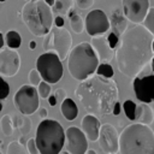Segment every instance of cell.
<instances>
[{
    "label": "cell",
    "instance_id": "obj_1",
    "mask_svg": "<svg viewBox=\"0 0 154 154\" xmlns=\"http://www.w3.org/2000/svg\"><path fill=\"white\" fill-rule=\"evenodd\" d=\"M154 35L142 24H132L120 35L116 48V61L122 75L135 78L149 64Z\"/></svg>",
    "mask_w": 154,
    "mask_h": 154
},
{
    "label": "cell",
    "instance_id": "obj_2",
    "mask_svg": "<svg viewBox=\"0 0 154 154\" xmlns=\"http://www.w3.org/2000/svg\"><path fill=\"white\" fill-rule=\"evenodd\" d=\"M75 95L85 111L91 114H111L118 102V85L113 78L100 75L89 76L81 81Z\"/></svg>",
    "mask_w": 154,
    "mask_h": 154
},
{
    "label": "cell",
    "instance_id": "obj_3",
    "mask_svg": "<svg viewBox=\"0 0 154 154\" xmlns=\"http://www.w3.org/2000/svg\"><path fill=\"white\" fill-rule=\"evenodd\" d=\"M120 154H154V131L149 125L134 123L119 135Z\"/></svg>",
    "mask_w": 154,
    "mask_h": 154
},
{
    "label": "cell",
    "instance_id": "obj_4",
    "mask_svg": "<svg viewBox=\"0 0 154 154\" xmlns=\"http://www.w3.org/2000/svg\"><path fill=\"white\" fill-rule=\"evenodd\" d=\"M22 20L36 37L46 36L53 28V11L43 0H29L22 7Z\"/></svg>",
    "mask_w": 154,
    "mask_h": 154
},
{
    "label": "cell",
    "instance_id": "obj_5",
    "mask_svg": "<svg viewBox=\"0 0 154 154\" xmlns=\"http://www.w3.org/2000/svg\"><path fill=\"white\" fill-rule=\"evenodd\" d=\"M67 70L76 81H83L94 75L100 64L96 53L89 42H81L67 54Z\"/></svg>",
    "mask_w": 154,
    "mask_h": 154
},
{
    "label": "cell",
    "instance_id": "obj_6",
    "mask_svg": "<svg viewBox=\"0 0 154 154\" xmlns=\"http://www.w3.org/2000/svg\"><path fill=\"white\" fill-rule=\"evenodd\" d=\"M36 147L40 154H59L65 144V130L54 119H43L36 129Z\"/></svg>",
    "mask_w": 154,
    "mask_h": 154
},
{
    "label": "cell",
    "instance_id": "obj_7",
    "mask_svg": "<svg viewBox=\"0 0 154 154\" xmlns=\"http://www.w3.org/2000/svg\"><path fill=\"white\" fill-rule=\"evenodd\" d=\"M36 70L38 71L42 81L49 84L58 83L64 73L63 63L58 54L52 51H47L38 55L36 60Z\"/></svg>",
    "mask_w": 154,
    "mask_h": 154
},
{
    "label": "cell",
    "instance_id": "obj_8",
    "mask_svg": "<svg viewBox=\"0 0 154 154\" xmlns=\"http://www.w3.org/2000/svg\"><path fill=\"white\" fill-rule=\"evenodd\" d=\"M13 105L23 116L35 113L40 106V96L36 88L31 84H23L19 87L13 95Z\"/></svg>",
    "mask_w": 154,
    "mask_h": 154
},
{
    "label": "cell",
    "instance_id": "obj_9",
    "mask_svg": "<svg viewBox=\"0 0 154 154\" xmlns=\"http://www.w3.org/2000/svg\"><path fill=\"white\" fill-rule=\"evenodd\" d=\"M84 30L89 36H101L109 30V20L102 10H91L84 18Z\"/></svg>",
    "mask_w": 154,
    "mask_h": 154
},
{
    "label": "cell",
    "instance_id": "obj_10",
    "mask_svg": "<svg viewBox=\"0 0 154 154\" xmlns=\"http://www.w3.org/2000/svg\"><path fill=\"white\" fill-rule=\"evenodd\" d=\"M97 142L106 154H117L119 149V134L114 125L105 123L100 126Z\"/></svg>",
    "mask_w": 154,
    "mask_h": 154
},
{
    "label": "cell",
    "instance_id": "obj_11",
    "mask_svg": "<svg viewBox=\"0 0 154 154\" xmlns=\"http://www.w3.org/2000/svg\"><path fill=\"white\" fill-rule=\"evenodd\" d=\"M52 31V49L58 54L60 60H65L67 58L69 52L72 48V36L71 32L64 26H55Z\"/></svg>",
    "mask_w": 154,
    "mask_h": 154
},
{
    "label": "cell",
    "instance_id": "obj_12",
    "mask_svg": "<svg viewBox=\"0 0 154 154\" xmlns=\"http://www.w3.org/2000/svg\"><path fill=\"white\" fill-rule=\"evenodd\" d=\"M20 69V55L17 49L1 48L0 49V76L13 77Z\"/></svg>",
    "mask_w": 154,
    "mask_h": 154
},
{
    "label": "cell",
    "instance_id": "obj_13",
    "mask_svg": "<svg viewBox=\"0 0 154 154\" xmlns=\"http://www.w3.org/2000/svg\"><path fill=\"white\" fill-rule=\"evenodd\" d=\"M66 152L69 154H84L88 149V138L83 131L76 126H70L65 131Z\"/></svg>",
    "mask_w": 154,
    "mask_h": 154
},
{
    "label": "cell",
    "instance_id": "obj_14",
    "mask_svg": "<svg viewBox=\"0 0 154 154\" xmlns=\"http://www.w3.org/2000/svg\"><path fill=\"white\" fill-rule=\"evenodd\" d=\"M122 11L126 19L134 24H141L148 8L149 0H122Z\"/></svg>",
    "mask_w": 154,
    "mask_h": 154
},
{
    "label": "cell",
    "instance_id": "obj_15",
    "mask_svg": "<svg viewBox=\"0 0 154 154\" xmlns=\"http://www.w3.org/2000/svg\"><path fill=\"white\" fill-rule=\"evenodd\" d=\"M132 88L141 102L150 103L154 100V75L132 78Z\"/></svg>",
    "mask_w": 154,
    "mask_h": 154
},
{
    "label": "cell",
    "instance_id": "obj_16",
    "mask_svg": "<svg viewBox=\"0 0 154 154\" xmlns=\"http://www.w3.org/2000/svg\"><path fill=\"white\" fill-rule=\"evenodd\" d=\"M90 45L94 49V52L96 53L99 61L101 63H109L113 57H114V49L111 48V46L108 45V41L106 37L101 36H93Z\"/></svg>",
    "mask_w": 154,
    "mask_h": 154
},
{
    "label": "cell",
    "instance_id": "obj_17",
    "mask_svg": "<svg viewBox=\"0 0 154 154\" xmlns=\"http://www.w3.org/2000/svg\"><path fill=\"white\" fill-rule=\"evenodd\" d=\"M100 126H101L100 120L91 113L85 114L82 119V123H81V128H82L83 134L85 135L88 141H93V142L97 141Z\"/></svg>",
    "mask_w": 154,
    "mask_h": 154
},
{
    "label": "cell",
    "instance_id": "obj_18",
    "mask_svg": "<svg viewBox=\"0 0 154 154\" xmlns=\"http://www.w3.org/2000/svg\"><path fill=\"white\" fill-rule=\"evenodd\" d=\"M108 20H109V29H112V31L116 32L118 36H120L128 28V19L124 16L123 11L118 7L111 11Z\"/></svg>",
    "mask_w": 154,
    "mask_h": 154
},
{
    "label": "cell",
    "instance_id": "obj_19",
    "mask_svg": "<svg viewBox=\"0 0 154 154\" xmlns=\"http://www.w3.org/2000/svg\"><path fill=\"white\" fill-rule=\"evenodd\" d=\"M137 123L141 124H146V125H150L154 122V112L150 106H148V103L142 102L141 105L136 106V119Z\"/></svg>",
    "mask_w": 154,
    "mask_h": 154
},
{
    "label": "cell",
    "instance_id": "obj_20",
    "mask_svg": "<svg viewBox=\"0 0 154 154\" xmlns=\"http://www.w3.org/2000/svg\"><path fill=\"white\" fill-rule=\"evenodd\" d=\"M60 111H61V114L65 117V119L70 120V122L75 120L78 116V107H77L76 102L70 97H65L61 101Z\"/></svg>",
    "mask_w": 154,
    "mask_h": 154
},
{
    "label": "cell",
    "instance_id": "obj_21",
    "mask_svg": "<svg viewBox=\"0 0 154 154\" xmlns=\"http://www.w3.org/2000/svg\"><path fill=\"white\" fill-rule=\"evenodd\" d=\"M69 14V19H70V26L72 29L73 32L76 34H82L84 31V19L81 14L73 12L72 10H70L67 12Z\"/></svg>",
    "mask_w": 154,
    "mask_h": 154
},
{
    "label": "cell",
    "instance_id": "obj_22",
    "mask_svg": "<svg viewBox=\"0 0 154 154\" xmlns=\"http://www.w3.org/2000/svg\"><path fill=\"white\" fill-rule=\"evenodd\" d=\"M72 6H73V0H54V4L51 8L57 14L65 16L72 8Z\"/></svg>",
    "mask_w": 154,
    "mask_h": 154
},
{
    "label": "cell",
    "instance_id": "obj_23",
    "mask_svg": "<svg viewBox=\"0 0 154 154\" xmlns=\"http://www.w3.org/2000/svg\"><path fill=\"white\" fill-rule=\"evenodd\" d=\"M5 42L7 45L8 48H13V49H17L20 47L22 45V37L19 35L18 31L16 30H8L5 35Z\"/></svg>",
    "mask_w": 154,
    "mask_h": 154
},
{
    "label": "cell",
    "instance_id": "obj_24",
    "mask_svg": "<svg viewBox=\"0 0 154 154\" xmlns=\"http://www.w3.org/2000/svg\"><path fill=\"white\" fill-rule=\"evenodd\" d=\"M0 126H1V131L5 136H12L14 132V124H13V119L10 114H5L1 117L0 120Z\"/></svg>",
    "mask_w": 154,
    "mask_h": 154
},
{
    "label": "cell",
    "instance_id": "obj_25",
    "mask_svg": "<svg viewBox=\"0 0 154 154\" xmlns=\"http://www.w3.org/2000/svg\"><path fill=\"white\" fill-rule=\"evenodd\" d=\"M149 32H152L154 35V7H149L142 23H141Z\"/></svg>",
    "mask_w": 154,
    "mask_h": 154
},
{
    "label": "cell",
    "instance_id": "obj_26",
    "mask_svg": "<svg viewBox=\"0 0 154 154\" xmlns=\"http://www.w3.org/2000/svg\"><path fill=\"white\" fill-rule=\"evenodd\" d=\"M6 154H29L24 144H20L18 141H12L8 143Z\"/></svg>",
    "mask_w": 154,
    "mask_h": 154
},
{
    "label": "cell",
    "instance_id": "obj_27",
    "mask_svg": "<svg viewBox=\"0 0 154 154\" xmlns=\"http://www.w3.org/2000/svg\"><path fill=\"white\" fill-rule=\"evenodd\" d=\"M136 103L132 100H126L123 103V111L125 112V116L128 119L130 120H135L136 119Z\"/></svg>",
    "mask_w": 154,
    "mask_h": 154
},
{
    "label": "cell",
    "instance_id": "obj_28",
    "mask_svg": "<svg viewBox=\"0 0 154 154\" xmlns=\"http://www.w3.org/2000/svg\"><path fill=\"white\" fill-rule=\"evenodd\" d=\"M95 72H96V75L103 76L106 78H112L113 77V73H114L112 66L109 65V63H101V64H99Z\"/></svg>",
    "mask_w": 154,
    "mask_h": 154
},
{
    "label": "cell",
    "instance_id": "obj_29",
    "mask_svg": "<svg viewBox=\"0 0 154 154\" xmlns=\"http://www.w3.org/2000/svg\"><path fill=\"white\" fill-rule=\"evenodd\" d=\"M37 94L42 99H47L49 95H51V91H52V88H51V84L47 83L46 81H41L37 85Z\"/></svg>",
    "mask_w": 154,
    "mask_h": 154
},
{
    "label": "cell",
    "instance_id": "obj_30",
    "mask_svg": "<svg viewBox=\"0 0 154 154\" xmlns=\"http://www.w3.org/2000/svg\"><path fill=\"white\" fill-rule=\"evenodd\" d=\"M10 94V85L8 83L0 76V112L2 109V100H6Z\"/></svg>",
    "mask_w": 154,
    "mask_h": 154
},
{
    "label": "cell",
    "instance_id": "obj_31",
    "mask_svg": "<svg viewBox=\"0 0 154 154\" xmlns=\"http://www.w3.org/2000/svg\"><path fill=\"white\" fill-rule=\"evenodd\" d=\"M18 128H19L20 134H22L23 136L26 135V134H29L30 130H31V120H30V118H29L28 116L22 117V120H20V124H19Z\"/></svg>",
    "mask_w": 154,
    "mask_h": 154
},
{
    "label": "cell",
    "instance_id": "obj_32",
    "mask_svg": "<svg viewBox=\"0 0 154 154\" xmlns=\"http://www.w3.org/2000/svg\"><path fill=\"white\" fill-rule=\"evenodd\" d=\"M28 79H29V83H30L31 85H34V87H37V85H38V83L42 81V78H41V76H40L38 71H37L36 69L30 70L29 76H28Z\"/></svg>",
    "mask_w": 154,
    "mask_h": 154
},
{
    "label": "cell",
    "instance_id": "obj_33",
    "mask_svg": "<svg viewBox=\"0 0 154 154\" xmlns=\"http://www.w3.org/2000/svg\"><path fill=\"white\" fill-rule=\"evenodd\" d=\"M107 38V41H108V45L111 46V48H113V49H116L117 48V46H118V43H119V38H120V36H118L116 32H109V35L106 37Z\"/></svg>",
    "mask_w": 154,
    "mask_h": 154
},
{
    "label": "cell",
    "instance_id": "obj_34",
    "mask_svg": "<svg viewBox=\"0 0 154 154\" xmlns=\"http://www.w3.org/2000/svg\"><path fill=\"white\" fill-rule=\"evenodd\" d=\"M73 2L79 10H88L93 6L94 0H73Z\"/></svg>",
    "mask_w": 154,
    "mask_h": 154
},
{
    "label": "cell",
    "instance_id": "obj_35",
    "mask_svg": "<svg viewBox=\"0 0 154 154\" xmlns=\"http://www.w3.org/2000/svg\"><path fill=\"white\" fill-rule=\"evenodd\" d=\"M26 150L29 154H40L38 153V149L36 147V142H35V138H29L26 141Z\"/></svg>",
    "mask_w": 154,
    "mask_h": 154
},
{
    "label": "cell",
    "instance_id": "obj_36",
    "mask_svg": "<svg viewBox=\"0 0 154 154\" xmlns=\"http://www.w3.org/2000/svg\"><path fill=\"white\" fill-rule=\"evenodd\" d=\"M43 37H46L45 40H43V48L46 49V51H51L52 49V31H49L46 36H43Z\"/></svg>",
    "mask_w": 154,
    "mask_h": 154
},
{
    "label": "cell",
    "instance_id": "obj_37",
    "mask_svg": "<svg viewBox=\"0 0 154 154\" xmlns=\"http://www.w3.org/2000/svg\"><path fill=\"white\" fill-rule=\"evenodd\" d=\"M54 96H55V99H57V101H59V102H61L65 97H66V91L63 89V88H58L55 91H54V94H53Z\"/></svg>",
    "mask_w": 154,
    "mask_h": 154
},
{
    "label": "cell",
    "instance_id": "obj_38",
    "mask_svg": "<svg viewBox=\"0 0 154 154\" xmlns=\"http://www.w3.org/2000/svg\"><path fill=\"white\" fill-rule=\"evenodd\" d=\"M53 24H55V26H58V28L64 26V24H65L64 17H63V16H60V14H58L55 18H53Z\"/></svg>",
    "mask_w": 154,
    "mask_h": 154
},
{
    "label": "cell",
    "instance_id": "obj_39",
    "mask_svg": "<svg viewBox=\"0 0 154 154\" xmlns=\"http://www.w3.org/2000/svg\"><path fill=\"white\" fill-rule=\"evenodd\" d=\"M38 116H40L41 118H43V119H45V118L48 116V112H47V109H46V108H43V107H41V108L38 107Z\"/></svg>",
    "mask_w": 154,
    "mask_h": 154
},
{
    "label": "cell",
    "instance_id": "obj_40",
    "mask_svg": "<svg viewBox=\"0 0 154 154\" xmlns=\"http://www.w3.org/2000/svg\"><path fill=\"white\" fill-rule=\"evenodd\" d=\"M47 99H48V103H49L51 106H55V105H57V102H58L54 95H49Z\"/></svg>",
    "mask_w": 154,
    "mask_h": 154
},
{
    "label": "cell",
    "instance_id": "obj_41",
    "mask_svg": "<svg viewBox=\"0 0 154 154\" xmlns=\"http://www.w3.org/2000/svg\"><path fill=\"white\" fill-rule=\"evenodd\" d=\"M119 112H120V106H119V102H117L116 105H114V107H113V111H112V113H114V114H119Z\"/></svg>",
    "mask_w": 154,
    "mask_h": 154
},
{
    "label": "cell",
    "instance_id": "obj_42",
    "mask_svg": "<svg viewBox=\"0 0 154 154\" xmlns=\"http://www.w3.org/2000/svg\"><path fill=\"white\" fill-rule=\"evenodd\" d=\"M29 48L30 49H35L36 48V42L35 41H30L29 42Z\"/></svg>",
    "mask_w": 154,
    "mask_h": 154
},
{
    "label": "cell",
    "instance_id": "obj_43",
    "mask_svg": "<svg viewBox=\"0 0 154 154\" xmlns=\"http://www.w3.org/2000/svg\"><path fill=\"white\" fill-rule=\"evenodd\" d=\"M4 43H5V40H4V36H2V34L0 32V49L4 47Z\"/></svg>",
    "mask_w": 154,
    "mask_h": 154
},
{
    "label": "cell",
    "instance_id": "obj_44",
    "mask_svg": "<svg viewBox=\"0 0 154 154\" xmlns=\"http://www.w3.org/2000/svg\"><path fill=\"white\" fill-rule=\"evenodd\" d=\"M43 1H45L48 6H51V7H52V6H53V4H54V0H43Z\"/></svg>",
    "mask_w": 154,
    "mask_h": 154
},
{
    "label": "cell",
    "instance_id": "obj_45",
    "mask_svg": "<svg viewBox=\"0 0 154 154\" xmlns=\"http://www.w3.org/2000/svg\"><path fill=\"white\" fill-rule=\"evenodd\" d=\"M150 69H152V71H154V57H152V59H150Z\"/></svg>",
    "mask_w": 154,
    "mask_h": 154
},
{
    "label": "cell",
    "instance_id": "obj_46",
    "mask_svg": "<svg viewBox=\"0 0 154 154\" xmlns=\"http://www.w3.org/2000/svg\"><path fill=\"white\" fill-rule=\"evenodd\" d=\"M84 154H97V153H96L94 149H87V152H85Z\"/></svg>",
    "mask_w": 154,
    "mask_h": 154
},
{
    "label": "cell",
    "instance_id": "obj_47",
    "mask_svg": "<svg viewBox=\"0 0 154 154\" xmlns=\"http://www.w3.org/2000/svg\"><path fill=\"white\" fill-rule=\"evenodd\" d=\"M18 142H19V143H20V144H24V143H26V142H25V141H24V137H23V136H22V137H20V138H19V141H18Z\"/></svg>",
    "mask_w": 154,
    "mask_h": 154
},
{
    "label": "cell",
    "instance_id": "obj_48",
    "mask_svg": "<svg viewBox=\"0 0 154 154\" xmlns=\"http://www.w3.org/2000/svg\"><path fill=\"white\" fill-rule=\"evenodd\" d=\"M152 51H153V54H154V40H153V42H152Z\"/></svg>",
    "mask_w": 154,
    "mask_h": 154
},
{
    "label": "cell",
    "instance_id": "obj_49",
    "mask_svg": "<svg viewBox=\"0 0 154 154\" xmlns=\"http://www.w3.org/2000/svg\"><path fill=\"white\" fill-rule=\"evenodd\" d=\"M59 154H69V153H67V152H66V150H64V152H60V153H59Z\"/></svg>",
    "mask_w": 154,
    "mask_h": 154
},
{
    "label": "cell",
    "instance_id": "obj_50",
    "mask_svg": "<svg viewBox=\"0 0 154 154\" xmlns=\"http://www.w3.org/2000/svg\"><path fill=\"white\" fill-rule=\"evenodd\" d=\"M152 102H153V107H152V109H153V112H154V100H153Z\"/></svg>",
    "mask_w": 154,
    "mask_h": 154
},
{
    "label": "cell",
    "instance_id": "obj_51",
    "mask_svg": "<svg viewBox=\"0 0 154 154\" xmlns=\"http://www.w3.org/2000/svg\"><path fill=\"white\" fill-rule=\"evenodd\" d=\"M5 1H6V0H0V2H5Z\"/></svg>",
    "mask_w": 154,
    "mask_h": 154
},
{
    "label": "cell",
    "instance_id": "obj_52",
    "mask_svg": "<svg viewBox=\"0 0 154 154\" xmlns=\"http://www.w3.org/2000/svg\"><path fill=\"white\" fill-rule=\"evenodd\" d=\"M0 154H2V153H1V152H0Z\"/></svg>",
    "mask_w": 154,
    "mask_h": 154
},
{
    "label": "cell",
    "instance_id": "obj_53",
    "mask_svg": "<svg viewBox=\"0 0 154 154\" xmlns=\"http://www.w3.org/2000/svg\"><path fill=\"white\" fill-rule=\"evenodd\" d=\"M26 1H29V0H26Z\"/></svg>",
    "mask_w": 154,
    "mask_h": 154
}]
</instances>
